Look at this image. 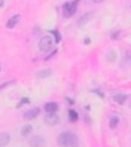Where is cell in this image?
<instances>
[{
  "label": "cell",
  "mask_w": 131,
  "mask_h": 147,
  "mask_svg": "<svg viewBox=\"0 0 131 147\" xmlns=\"http://www.w3.org/2000/svg\"><path fill=\"white\" fill-rule=\"evenodd\" d=\"M57 142L62 147H74V146H78L79 141H78L75 134L71 133V131H64V133H62L58 136Z\"/></svg>",
  "instance_id": "cell-1"
},
{
  "label": "cell",
  "mask_w": 131,
  "mask_h": 147,
  "mask_svg": "<svg viewBox=\"0 0 131 147\" xmlns=\"http://www.w3.org/2000/svg\"><path fill=\"white\" fill-rule=\"evenodd\" d=\"M78 0H74V1H69V3H67L64 4V6H63V17L68 18V17H71L74 15L75 12V10H77V6H78Z\"/></svg>",
  "instance_id": "cell-2"
},
{
  "label": "cell",
  "mask_w": 131,
  "mask_h": 147,
  "mask_svg": "<svg viewBox=\"0 0 131 147\" xmlns=\"http://www.w3.org/2000/svg\"><path fill=\"white\" fill-rule=\"evenodd\" d=\"M45 123L48 124V125H57L60 123V117H58V114H56V112H50L45 115Z\"/></svg>",
  "instance_id": "cell-3"
},
{
  "label": "cell",
  "mask_w": 131,
  "mask_h": 147,
  "mask_svg": "<svg viewBox=\"0 0 131 147\" xmlns=\"http://www.w3.org/2000/svg\"><path fill=\"white\" fill-rule=\"evenodd\" d=\"M52 48V39L50 36H43L39 41V49L41 51H49Z\"/></svg>",
  "instance_id": "cell-4"
},
{
  "label": "cell",
  "mask_w": 131,
  "mask_h": 147,
  "mask_svg": "<svg viewBox=\"0 0 131 147\" xmlns=\"http://www.w3.org/2000/svg\"><path fill=\"white\" fill-rule=\"evenodd\" d=\"M40 114V108L35 107V108H32L27 111L24 113V119H28V120H32V119H35L38 115Z\"/></svg>",
  "instance_id": "cell-5"
},
{
  "label": "cell",
  "mask_w": 131,
  "mask_h": 147,
  "mask_svg": "<svg viewBox=\"0 0 131 147\" xmlns=\"http://www.w3.org/2000/svg\"><path fill=\"white\" fill-rule=\"evenodd\" d=\"M19 18H21L19 15H13V16L6 22V28H10V29L13 28L15 26H16L19 22Z\"/></svg>",
  "instance_id": "cell-6"
},
{
  "label": "cell",
  "mask_w": 131,
  "mask_h": 147,
  "mask_svg": "<svg viewBox=\"0 0 131 147\" xmlns=\"http://www.w3.org/2000/svg\"><path fill=\"white\" fill-rule=\"evenodd\" d=\"M45 144V140L41 138V136H34L29 140V145L30 146H41Z\"/></svg>",
  "instance_id": "cell-7"
},
{
  "label": "cell",
  "mask_w": 131,
  "mask_h": 147,
  "mask_svg": "<svg viewBox=\"0 0 131 147\" xmlns=\"http://www.w3.org/2000/svg\"><path fill=\"white\" fill-rule=\"evenodd\" d=\"M10 134L9 133H0V147L6 146L10 142Z\"/></svg>",
  "instance_id": "cell-8"
},
{
  "label": "cell",
  "mask_w": 131,
  "mask_h": 147,
  "mask_svg": "<svg viewBox=\"0 0 131 147\" xmlns=\"http://www.w3.org/2000/svg\"><path fill=\"white\" fill-rule=\"evenodd\" d=\"M91 17H92L91 13H85V15H83V16H81L79 20H78V26H79V27H81V26L86 24L89 21L91 20Z\"/></svg>",
  "instance_id": "cell-9"
},
{
  "label": "cell",
  "mask_w": 131,
  "mask_h": 147,
  "mask_svg": "<svg viewBox=\"0 0 131 147\" xmlns=\"http://www.w3.org/2000/svg\"><path fill=\"white\" fill-rule=\"evenodd\" d=\"M57 109H58V105L56 102H48L45 105V111L50 113V112H56Z\"/></svg>",
  "instance_id": "cell-10"
},
{
  "label": "cell",
  "mask_w": 131,
  "mask_h": 147,
  "mask_svg": "<svg viewBox=\"0 0 131 147\" xmlns=\"http://www.w3.org/2000/svg\"><path fill=\"white\" fill-rule=\"evenodd\" d=\"M51 73H52V71L50 69V68H44V69H41V71H39L38 73H36V77L40 78V79H43V78L51 76Z\"/></svg>",
  "instance_id": "cell-11"
},
{
  "label": "cell",
  "mask_w": 131,
  "mask_h": 147,
  "mask_svg": "<svg viewBox=\"0 0 131 147\" xmlns=\"http://www.w3.org/2000/svg\"><path fill=\"white\" fill-rule=\"evenodd\" d=\"M126 98H128V95H124V94H118V95H115L113 97L114 101L119 105H124V102L126 101Z\"/></svg>",
  "instance_id": "cell-12"
},
{
  "label": "cell",
  "mask_w": 131,
  "mask_h": 147,
  "mask_svg": "<svg viewBox=\"0 0 131 147\" xmlns=\"http://www.w3.org/2000/svg\"><path fill=\"white\" fill-rule=\"evenodd\" d=\"M32 130H33L32 125L27 124V125H24V127L22 128V130H21V135H22V136H28L30 133H32Z\"/></svg>",
  "instance_id": "cell-13"
},
{
  "label": "cell",
  "mask_w": 131,
  "mask_h": 147,
  "mask_svg": "<svg viewBox=\"0 0 131 147\" xmlns=\"http://www.w3.org/2000/svg\"><path fill=\"white\" fill-rule=\"evenodd\" d=\"M118 124H119V117H118V115H113V117L109 119V128L114 129Z\"/></svg>",
  "instance_id": "cell-14"
},
{
  "label": "cell",
  "mask_w": 131,
  "mask_h": 147,
  "mask_svg": "<svg viewBox=\"0 0 131 147\" xmlns=\"http://www.w3.org/2000/svg\"><path fill=\"white\" fill-rule=\"evenodd\" d=\"M68 114H69V119H71V122H77L78 118H79V115H78V112H75L74 109H69V112H68Z\"/></svg>",
  "instance_id": "cell-15"
},
{
  "label": "cell",
  "mask_w": 131,
  "mask_h": 147,
  "mask_svg": "<svg viewBox=\"0 0 131 147\" xmlns=\"http://www.w3.org/2000/svg\"><path fill=\"white\" fill-rule=\"evenodd\" d=\"M50 32L55 35V39H56V43H60V40H61V34L58 30H50Z\"/></svg>",
  "instance_id": "cell-16"
},
{
  "label": "cell",
  "mask_w": 131,
  "mask_h": 147,
  "mask_svg": "<svg viewBox=\"0 0 131 147\" xmlns=\"http://www.w3.org/2000/svg\"><path fill=\"white\" fill-rule=\"evenodd\" d=\"M115 56H117V55H115L114 51H109L108 55H107V60L108 61H113V60H115Z\"/></svg>",
  "instance_id": "cell-17"
},
{
  "label": "cell",
  "mask_w": 131,
  "mask_h": 147,
  "mask_svg": "<svg viewBox=\"0 0 131 147\" xmlns=\"http://www.w3.org/2000/svg\"><path fill=\"white\" fill-rule=\"evenodd\" d=\"M15 83V80H10V82H5V83H3L1 85H0V90H3L4 88H6V86H9V85H11V84H13Z\"/></svg>",
  "instance_id": "cell-18"
},
{
  "label": "cell",
  "mask_w": 131,
  "mask_h": 147,
  "mask_svg": "<svg viewBox=\"0 0 131 147\" xmlns=\"http://www.w3.org/2000/svg\"><path fill=\"white\" fill-rule=\"evenodd\" d=\"M24 103H29V100H28L27 97H23L22 100H21V102L17 105V107H21V106H22V105H24Z\"/></svg>",
  "instance_id": "cell-19"
},
{
  "label": "cell",
  "mask_w": 131,
  "mask_h": 147,
  "mask_svg": "<svg viewBox=\"0 0 131 147\" xmlns=\"http://www.w3.org/2000/svg\"><path fill=\"white\" fill-rule=\"evenodd\" d=\"M119 34H120V30H117V32H113V33H112V35H111V38H112V39H118Z\"/></svg>",
  "instance_id": "cell-20"
},
{
  "label": "cell",
  "mask_w": 131,
  "mask_h": 147,
  "mask_svg": "<svg viewBox=\"0 0 131 147\" xmlns=\"http://www.w3.org/2000/svg\"><path fill=\"white\" fill-rule=\"evenodd\" d=\"M102 1H104V0H93V3H97V4H99V3H102Z\"/></svg>",
  "instance_id": "cell-21"
},
{
  "label": "cell",
  "mask_w": 131,
  "mask_h": 147,
  "mask_svg": "<svg viewBox=\"0 0 131 147\" xmlns=\"http://www.w3.org/2000/svg\"><path fill=\"white\" fill-rule=\"evenodd\" d=\"M4 6V0H0V7Z\"/></svg>",
  "instance_id": "cell-22"
},
{
  "label": "cell",
  "mask_w": 131,
  "mask_h": 147,
  "mask_svg": "<svg viewBox=\"0 0 131 147\" xmlns=\"http://www.w3.org/2000/svg\"><path fill=\"white\" fill-rule=\"evenodd\" d=\"M85 44H90V39H86L85 40Z\"/></svg>",
  "instance_id": "cell-23"
},
{
  "label": "cell",
  "mask_w": 131,
  "mask_h": 147,
  "mask_svg": "<svg viewBox=\"0 0 131 147\" xmlns=\"http://www.w3.org/2000/svg\"><path fill=\"white\" fill-rule=\"evenodd\" d=\"M130 108H131V102H130Z\"/></svg>",
  "instance_id": "cell-24"
}]
</instances>
